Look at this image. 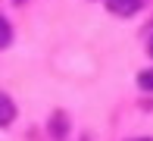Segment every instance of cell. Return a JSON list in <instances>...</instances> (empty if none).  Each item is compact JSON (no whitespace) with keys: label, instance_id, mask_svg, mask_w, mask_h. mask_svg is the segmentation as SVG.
Wrapping results in <instances>:
<instances>
[{"label":"cell","instance_id":"cell-8","mask_svg":"<svg viewBox=\"0 0 153 141\" xmlns=\"http://www.w3.org/2000/svg\"><path fill=\"white\" fill-rule=\"evenodd\" d=\"M16 3H22V0H16Z\"/></svg>","mask_w":153,"mask_h":141},{"label":"cell","instance_id":"cell-4","mask_svg":"<svg viewBox=\"0 0 153 141\" xmlns=\"http://www.w3.org/2000/svg\"><path fill=\"white\" fill-rule=\"evenodd\" d=\"M66 113H53V135H56V138H62V135H66Z\"/></svg>","mask_w":153,"mask_h":141},{"label":"cell","instance_id":"cell-7","mask_svg":"<svg viewBox=\"0 0 153 141\" xmlns=\"http://www.w3.org/2000/svg\"><path fill=\"white\" fill-rule=\"evenodd\" d=\"M134 141H153V138H134Z\"/></svg>","mask_w":153,"mask_h":141},{"label":"cell","instance_id":"cell-5","mask_svg":"<svg viewBox=\"0 0 153 141\" xmlns=\"http://www.w3.org/2000/svg\"><path fill=\"white\" fill-rule=\"evenodd\" d=\"M137 85H141V91H153V69H144L137 75Z\"/></svg>","mask_w":153,"mask_h":141},{"label":"cell","instance_id":"cell-3","mask_svg":"<svg viewBox=\"0 0 153 141\" xmlns=\"http://www.w3.org/2000/svg\"><path fill=\"white\" fill-rule=\"evenodd\" d=\"M10 41H13V28H10V22H6L3 16H0V50H3Z\"/></svg>","mask_w":153,"mask_h":141},{"label":"cell","instance_id":"cell-1","mask_svg":"<svg viewBox=\"0 0 153 141\" xmlns=\"http://www.w3.org/2000/svg\"><path fill=\"white\" fill-rule=\"evenodd\" d=\"M144 6V0H106V10L113 13V16H134L137 10Z\"/></svg>","mask_w":153,"mask_h":141},{"label":"cell","instance_id":"cell-2","mask_svg":"<svg viewBox=\"0 0 153 141\" xmlns=\"http://www.w3.org/2000/svg\"><path fill=\"white\" fill-rule=\"evenodd\" d=\"M13 116H16V104H13L10 94H3V91H0V125H10Z\"/></svg>","mask_w":153,"mask_h":141},{"label":"cell","instance_id":"cell-6","mask_svg":"<svg viewBox=\"0 0 153 141\" xmlns=\"http://www.w3.org/2000/svg\"><path fill=\"white\" fill-rule=\"evenodd\" d=\"M147 50H150V56H153V38H150V44H147Z\"/></svg>","mask_w":153,"mask_h":141}]
</instances>
